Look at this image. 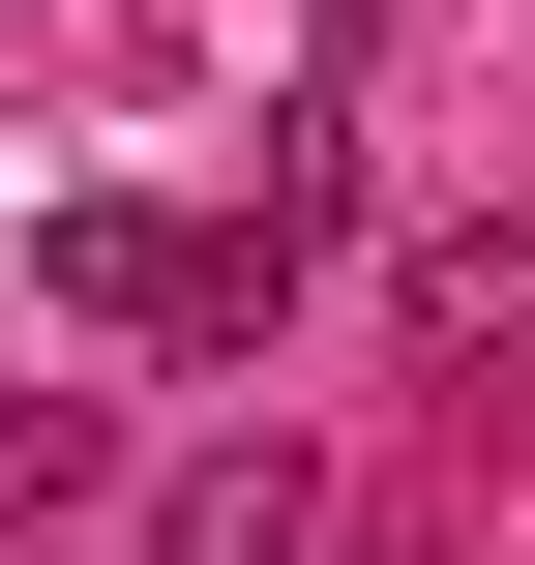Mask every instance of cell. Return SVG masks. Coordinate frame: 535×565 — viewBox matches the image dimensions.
Listing matches in <instances>:
<instances>
[{
  "label": "cell",
  "instance_id": "obj_1",
  "mask_svg": "<svg viewBox=\"0 0 535 565\" xmlns=\"http://www.w3.org/2000/svg\"><path fill=\"white\" fill-rule=\"evenodd\" d=\"M149 565H328V447H298V417H208V447L149 477Z\"/></svg>",
  "mask_w": 535,
  "mask_h": 565
},
{
  "label": "cell",
  "instance_id": "obj_2",
  "mask_svg": "<svg viewBox=\"0 0 535 565\" xmlns=\"http://www.w3.org/2000/svg\"><path fill=\"white\" fill-rule=\"evenodd\" d=\"M30 298L149 358V328H179V209H149V179H60V209H30Z\"/></svg>",
  "mask_w": 535,
  "mask_h": 565
},
{
  "label": "cell",
  "instance_id": "obj_3",
  "mask_svg": "<svg viewBox=\"0 0 535 565\" xmlns=\"http://www.w3.org/2000/svg\"><path fill=\"white\" fill-rule=\"evenodd\" d=\"M387 328H417L447 387H477V358H535V179H506V209H447V238L387 268Z\"/></svg>",
  "mask_w": 535,
  "mask_h": 565
},
{
  "label": "cell",
  "instance_id": "obj_4",
  "mask_svg": "<svg viewBox=\"0 0 535 565\" xmlns=\"http://www.w3.org/2000/svg\"><path fill=\"white\" fill-rule=\"evenodd\" d=\"M89 477H119V417H89V387H0V536H60Z\"/></svg>",
  "mask_w": 535,
  "mask_h": 565
}]
</instances>
